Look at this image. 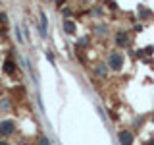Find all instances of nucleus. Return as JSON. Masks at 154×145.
<instances>
[{
    "label": "nucleus",
    "mask_w": 154,
    "mask_h": 145,
    "mask_svg": "<svg viewBox=\"0 0 154 145\" xmlns=\"http://www.w3.org/2000/svg\"><path fill=\"white\" fill-rule=\"evenodd\" d=\"M41 29H42V35H45V31H46V18L45 16L41 18Z\"/></svg>",
    "instance_id": "nucleus-7"
},
{
    "label": "nucleus",
    "mask_w": 154,
    "mask_h": 145,
    "mask_svg": "<svg viewBox=\"0 0 154 145\" xmlns=\"http://www.w3.org/2000/svg\"><path fill=\"white\" fill-rule=\"evenodd\" d=\"M64 27H66L67 33H75V23L71 21V19H66V21H64Z\"/></svg>",
    "instance_id": "nucleus-5"
},
{
    "label": "nucleus",
    "mask_w": 154,
    "mask_h": 145,
    "mask_svg": "<svg viewBox=\"0 0 154 145\" xmlns=\"http://www.w3.org/2000/svg\"><path fill=\"white\" fill-rule=\"evenodd\" d=\"M8 101H2V103H0V110H4V108H8Z\"/></svg>",
    "instance_id": "nucleus-9"
},
{
    "label": "nucleus",
    "mask_w": 154,
    "mask_h": 145,
    "mask_svg": "<svg viewBox=\"0 0 154 145\" xmlns=\"http://www.w3.org/2000/svg\"><path fill=\"white\" fill-rule=\"evenodd\" d=\"M96 74H98V76H104L106 74V68L104 66H98V68H96Z\"/></svg>",
    "instance_id": "nucleus-8"
},
{
    "label": "nucleus",
    "mask_w": 154,
    "mask_h": 145,
    "mask_svg": "<svg viewBox=\"0 0 154 145\" xmlns=\"http://www.w3.org/2000/svg\"><path fill=\"white\" fill-rule=\"evenodd\" d=\"M0 145H10V143L8 141H0Z\"/></svg>",
    "instance_id": "nucleus-11"
},
{
    "label": "nucleus",
    "mask_w": 154,
    "mask_h": 145,
    "mask_svg": "<svg viewBox=\"0 0 154 145\" xmlns=\"http://www.w3.org/2000/svg\"><path fill=\"white\" fill-rule=\"evenodd\" d=\"M38 145H50V143H48V139H46V137H41V141H38Z\"/></svg>",
    "instance_id": "nucleus-10"
},
{
    "label": "nucleus",
    "mask_w": 154,
    "mask_h": 145,
    "mask_svg": "<svg viewBox=\"0 0 154 145\" xmlns=\"http://www.w3.org/2000/svg\"><path fill=\"white\" fill-rule=\"evenodd\" d=\"M14 70H16V68H14V62L12 60L4 62V72H6V74H14Z\"/></svg>",
    "instance_id": "nucleus-6"
},
{
    "label": "nucleus",
    "mask_w": 154,
    "mask_h": 145,
    "mask_svg": "<svg viewBox=\"0 0 154 145\" xmlns=\"http://www.w3.org/2000/svg\"><path fill=\"white\" fill-rule=\"evenodd\" d=\"M116 43H118L119 47H125V45H127V33H125V31H119L118 37H116Z\"/></svg>",
    "instance_id": "nucleus-4"
},
{
    "label": "nucleus",
    "mask_w": 154,
    "mask_h": 145,
    "mask_svg": "<svg viewBox=\"0 0 154 145\" xmlns=\"http://www.w3.org/2000/svg\"><path fill=\"white\" fill-rule=\"evenodd\" d=\"M122 62H123L122 54H119V52H112V56H110V68L119 70V68H122Z\"/></svg>",
    "instance_id": "nucleus-1"
},
{
    "label": "nucleus",
    "mask_w": 154,
    "mask_h": 145,
    "mask_svg": "<svg viewBox=\"0 0 154 145\" xmlns=\"http://www.w3.org/2000/svg\"><path fill=\"white\" fill-rule=\"evenodd\" d=\"M14 132V124L12 122H2L0 124V135H10Z\"/></svg>",
    "instance_id": "nucleus-3"
},
{
    "label": "nucleus",
    "mask_w": 154,
    "mask_h": 145,
    "mask_svg": "<svg viewBox=\"0 0 154 145\" xmlns=\"http://www.w3.org/2000/svg\"><path fill=\"white\" fill-rule=\"evenodd\" d=\"M119 141H122V145H131L133 143V134L131 132H119Z\"/></svg>",
    "instance_id": "nucleus-2"
}]
</instances>
